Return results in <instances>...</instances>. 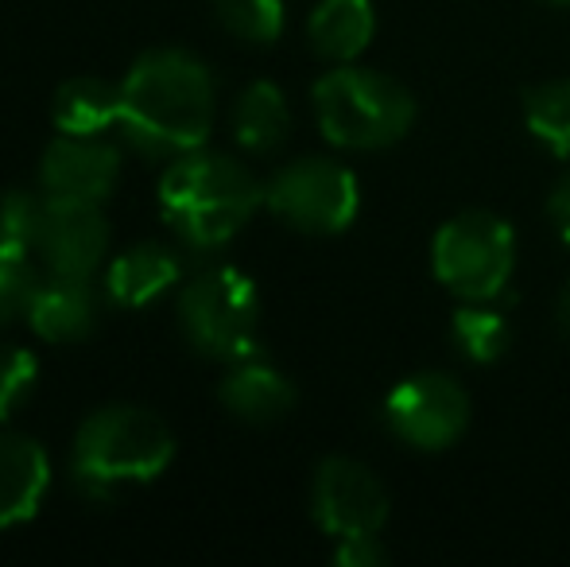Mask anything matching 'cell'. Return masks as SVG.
Masks as SVG:
<instances>
[{
	"instance_id": "6da1fadb",
	"label": "cell",
	"mask_w": 570,
	"mask_h": 567,
	"mask_svg": "<svg viewBox=\"0 0 570 567\" xmlns=\"http://www.w3.org/2000/svg\"><path fill=\"white\" fill-rule=\"evenodd\" d=\"M117 125L151 156L203 148L214 125V78L206 62L179 47L140 55L120 82Z\"/></svg>"
},
{
	"instance_id": "7a4b0ae2",
	"label": "cell",
	"mask_w": 570,
	"mask_h": 567,
	"mask_svg": "<svg viewBox=\"0 0 570 567\" xmlns=\"http://www.w3.org/2000/svg\"><path fill=\"white\" fill-rule=\"evenodd\" d=\"M261 203L264 187L256 175L218 151H183L159 179V211L190 250L233 242Z\"/></svg>"
},
{
	"instance_id": "3957f363",
	"label": "cell",
	"mask_w": 570,
	"mask_h": 567,
	"mask_svg": "<svg viewBox=\"0 0 570 567\" xmlns=\"http://www.w3.org/2000/svg\"><path fill=\"white\" fill-rule=\"evenodd\" d=\"M175 459V436L140 404H106L75 436V482L90 498H109L120 486L151 482Z\"/></svg>"
},
{
	"instance_id": "277c9868",
	"label": "cell",
	"mask_w": 570,
	"mask_h": 567,
	"mask_svg": "<svg viewBox=\"0 0 570 567\" xmlns=\"http://www.w3.org/2000/svg\"><path fill=\"white\" fill-rule=\"evenodd\" d=\"M315 114L331 144L373 151L389 148L412 129L415 101L396 78L345 62L315 82Z\"/></svg>"
},
{
	"instance_id": "5b68a950",
	"label": "cell",
	"mask_w": 570,
	"mask_h": 567,
	"mask_svg": "<svg viewBox=\"0 0 570 567\" xmlns=\"http://www.w3.org/2000/svg\"><path fill=\"white\" fill-rule=\"evenodd\" d=\"M179 326L206 358L245 362L261 346V300L240 268L218 265L198 273L179 295Z\"/></svg>"
},
{
	"instance_id": "8992f818",
	"label": "cell",
	"mask_w": 570,
	"mask_h": 567,
	"mask_svg": "<svg viewBox=\"0 0 570 567\" xmlns=\"http://www.w3.org/2000/svg\"><path fill=\"white\" fill-rule=\"evenodd\" d=\"M435 281L470 303H489L509 287L517 268V234L489 211H465L431 242Z\"/></svg>"
},
{
	"instance_id": "52a82bcc",
	"label": "cell",
	"mask_w": 570,
	"mask_h": 567,
	"mask_svg": "<svg viewBox=\"0 0 570 567\" xmlns=\"http://www.w3.org/2000/svg\"><path fill=\"white\" fill-rule=\"evenodd\" d=\"M264 203L279 222L303 234H342L361 206V187L350 167L334 159H295L264 187Z\"/></svg>"
},
{
	"instance_id": "ba28073f",
	"label": "cell",
	"mask_w": 570,
	"mask_h": 567,
	"mask_svg": "<svg viewBox=\"0 0 570 567\" xmlns=\"http://www.w3.org/2000/svg\"><path fill=\"white\" fill-rule=\"evenodd\" d=\"M384 424L420 451H443L470 428V393L446 373H415L384 397Z\"/></svg>"
},
{
	"instance_id": "9c48e42d",
	"label": "cell",
	"mask_w": 570,
	"mask_h": 567,
	"mask_svg": "<svg viewBox=\"0 0 570 567\" xmlns=\"http://www.w3.org/2000/svg\"><path fill=\"white\" fill-rule=\"evenodd\" d=\"M315 521L331 537H376L389 521V490L381 478L357 459L331 454L318 462L315 490H311Z\"/></svg>"
},
{
	"instance_id": "30bf717a",
	"label": "cell",
	"mask_w": 570,
	"mask_h": 567,
	"mask_svg": "<svg viewBox=\"0 0 570 567\" xmlns=\"http://www.w3.org/2000/svg\"><path fill=\"white\" fill-rule=\"evenodd\" d=\"M36 253L43 257L47 273L90 281L109 253V222L101 206L75 203V198H47Z\"/></svg>"
},
{
	"instance_id": "8fae6325",
	"label": "cell",
	"mask_w": 570,
	"mask_h": 567,
	"mask_svg": "<svg viewBox=\"0 0 570 567\" xmlns=\"http://www.w3.org/2000/svg\"><path fill=\"white\" fill-rule=\"evenodd\" d=\"M120 179V151L98 137L62 133L39 159V187L47 198L75 203H106Z\"/></svg>"
},
{
	"instance_id": "7c38bea8",
	"label": "cell",
	"mask_w": 570,
	"mask_h": 567,
	"mask_svg": "<svg viewBox=\"0 0 570 567\" xmlns=\"http://www.w3.org/2000/svg\"><path fill=\"white\" fill-rule=\"evenodd\" d=\"M23 315H28L31 331L43 342H78L94 331L98 300H94L90 281L51 273V281L36 284Z\"/></svg>"
},
{
	"instance_id": "4fadbf2b",
	"label": "cell",
	"mask_w": 570,
	"mask_h": 567,
	"mask_svg": "<svg viewBox=\"0 0 570 567\" xmlns=\"http://www.w3.org/2000/svg\"><path fill=\"white\" fill-rule=\"evenodd\" d=\"M47 482H51V467L43 447L16 431H0V529L36 517Z\"/></svg>"
},
{
	"instance_id": "5bb4252c",
	"label": "cell",
	"mask_w": 570,
	"mask_h": 567,
	"mask_svg": "<svg viewBox=\"0 0 570 567\" xmlns=\"http://www.w3.org/2000/svg\"><path fill=\"white\" fill-rule=\"evenodd\" d=\"M222 404L237 420L248 424H272V420H284L295 409V385L268 362H233V370L222 381Z\"/></svg>"
},
{
	"instance_id": "9a60e30c",
	"label": "cell",
	"mask_w": 570,
	"mask_h": 567,
	"mask_svg": "<svg viewBox=\"0 0 570 567\" xmlns=\"http://www.w3.org/2000/svg\"><path fill=\"white\" fill-rule=\"evenodd\" d=\"M179 281V257H175L167 245L159 242H144L125 250L120 257L109 265L106 273V295L117 307H148L159 295Z\"/></svg>"
},
{
	"instance_id": "2e32d148",
	"label": "cell",
	"mask_w": 570,
	"mask_h": 567,
	"mask_svg": "<svg viewBox=\"0 0 570 567\" xmlns=\"http://www.w3.org/2000/svg\"><path fill=\"white\" fill-rule=\"evenodd\" d=\"M51 121L70 137H98L109 125L120 121V86L106 78H70L55 90Z\"/></svg>"
},
{
	"instance_id": "e0dca14e",
	"label": "cell",
	"mask_w": 570,
	"mask_h": 567,
	"mask_svg": "<svg viewBox=\"0 0 570 567\" xmlns=\"http://www.w3.org/2000/svg\"><path fill=\"white\" fill-rule=\"evenodd\" d=\"M376 31V12L368 0H323L311 12L307 36L323 59L353 62Z\"/></svg>"
},
{
	"instance_id": "ac0fdd59",
	"label": "cell",
	"mask_w": 570,
	"mask_h": 567,
	"mask_svg": "<svg viewBox=\"0 0 570 567\" xmlns=\"http://www.w3.org/2000/svg\"><path fill=\"white\" fill-rule=\"evenodd\" d=\"M287 129H292V109H287V98L279 94V86L253 82L237 98V109H233V137H237L240 148L256 151V156L276 151L279 144L287 140Z\"/></svg>"
},
{
	"instance_id": "d6986e66",
	"label": "cell",
	"mask_w": 570,
	"mask_h": 567,
	"mask_svg": "<svg viewBox=\"0 0 570 567\" xmlns=\"http://www.w3.org/2000/svg\"><path fill=\"white\" fill-rule=\"evenodd\" d=\"M524 121L535 140L548 144L556 156L570 159V78L543 82L524 94Z\"/></svg>"
},
{
	"instance_id": "ffe728a7",
	"label": "cell",
	"mask_w": 570,
	"mask_h": 567,
	"mask_svg": "<svg viewBox=\"0 0 570 567\" xmlns=\"http://www.w3.org/2000/svg\"><path fill=\"white\" fill-rule=\"evenodd\" d=\"M454 342L470 362L489 365L509 346V323L497 311H485L473 303V307H462L454 315Z\"/></svg>"
},
{
	"instance_id": "44dd1931",
	"label": "cell",
	"mask_w": 570,
	"mask_h": 567,
	"mask_svg": "<svg viewBox=\"0 0 570 567\" xmlns=\"http://www.w3.org/2000/svg\"><path fill=\"white\" fill-rule=\"evenodd\" d=\"M218 20L248 43H272L284 31V0H214Z\"/></svg>"
},
{
	"instance_id": "7402d4cb",
	"label": "cell",
	"mask_w": 570,
	"mask_h": 567,
	"mask_svg": "<svg viewBox=\"0 0 570 567\" xmlns=\"http://www.w3.org/2000/svg\"><path fill=\"white\" fill-rule=\"evenodd\" d=\"M43 214H47V198L31 195V190H8V195H0V242L16 245V250H36Z\"/></svg>"
},
{
	"instance_id": "603a6c76",
	"label": "cell",
	"mask_w": 570,
	"mask_h": 567,
	"mask_svg": "<svg viewBox=\"0 0 570 567\" xmlns=\"http://www.w3.org/2000/svg\"><path fill=\"white\" fill-rule=\"evenodd\" d=\"M39 276L28 261V250L0 242V326H8L16 315L28 311V300L36 292Z\"/></svg>"
},
{
	"instance_id": "cb8c5ba5",
	"label": "cell",
	"mask_w": 570,
	"mask_h": 567,
	"mask_svg": "<svg viewBox=\"0 0 570 567\" xmlns=\"http://www.w3.org/2000/svg\"><path fill=\"white\" fill-rule=\"evenodd\" d=\"M39 381V362L31 350L0 346V424L31 397Z\"/></svg>"
},
{
	"instance_id": "d4e9b609",
	"label": "cell",
	"mask_w": 570,
	"mask_h": 567,
	"mask_svg": "<svg viewBox=\"0 0 570 567\" xmlns=\"http://www.w3.org/2000/svg\"><path fill=\"white\" fill-rule=\"evenodd\" d=\"M384 560H389V553L376 537H345L338 540V553H334L338 567H381Z\"/></svg>"
},
{
	"instance_id": "484cf974",
	"label": "cell",
	"mask_w": 570,
	"mask_h": 567,
	"mask_svg": "<svg viewBox=\"0 0 570 567\" xmlns=\"http://www.w3.org/2000/svg\"><path fill=\"white\" fill-rule=\"evenodd\" d=\"M548 214H551V222H556V229H559V237L570 245V175L563 183H559L556 190H551V198H548Z\"/></svg>"
},
{
	"instance_id": "4316f807",
	"label": "cell",
	"mask_w": 570,
	"mask_h": 567,
	"mask_svg": "<svg viewBox=\"0 0 570 567\" xmlns=\"http://www.w3.org/2000/svg\"><path fill=\"white\" fill-rule=\"evenodd\" d=\"M559 315H563V326L570 331V287L563 292V307H559Z\"/></svg>"
},
{
	"instance_id": "83f0119b",
	"label": "cell",
	"mask_w": 570,
	"mask_h": 567,
	"mask_svg": "<svg viewBox=\"0 0 570 567\" xmlns=\"http://www.w3.org/2000/svg\"><path fill=\"white\" fill-rule=\"evenodd\" d=\"M548 4H556V8H570V0H548Z\"/></svg>"
}]
</instances>
